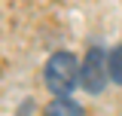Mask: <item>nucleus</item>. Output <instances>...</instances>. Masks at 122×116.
Instances as JSON below:
<instances>
[{
	"label": "nucleus",
	"instance_id": "1",
	"mask_svg": "<svg viewBox=\"0 0 122 116\" xmlns=\"http://www.w3.org/2000/svg\"><path fill=\"white\" fill-rule=\"evenodd\" d=\"M79 83V61L70 52H58L46 64V89L55 98H67Z\"/></svg>",
	"mask_w": 122,
	"mask_h": 116
},
{
	"label": "nucleus",
	"instance_id": "2",
	"mask_svg": "<svg viewBox=\"0 0 122 116\" xmlns=\"http://www.w3.org/2000/svg\"><path fill=\"white\" fill-rule=\"evenodd\" d=\"M107 79H110V67H107L104 49H92L89 55H86V61L79 64V83H82L86 92L98 95V92H104Z\"/></svg>",
	"mask_w": 122,
	"mask_h": 116
},
{
	"label": "nucleus",
	"instance_id": "3",
	"mask_svg": "<svg viewBox=\"0 0 122 116\" xmlns=\"http://www.w3.org/2000/svg\"><path fill=\"white\" fill-rule=\"evenodd\" d=\"M46 116H82V110H79V104L67 101V98H55L46 107Z\"/></svg>",
	"mask_w": 122,
	"mask_h": 116
},
{
	"label": "nucleus",
	"instance_id": "4",
	"mask_svg": "<svg viewBox=\"0 0 122 116\" xmlns=\"http://www.w3.org/2000/svg\"><path fill=\"white\" fill-rule=\"evenodd\" d=\"M107 67H110V76L122 86V46H119V49H113V55L107 58Z\"/></svg>",
	"mask_w": 122,
	"mask_h": 116
}]
</instances>
